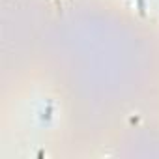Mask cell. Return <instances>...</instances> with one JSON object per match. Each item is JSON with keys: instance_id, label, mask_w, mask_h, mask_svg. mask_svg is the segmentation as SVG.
Returning a JSON list of instances; mask_svg holds the SVG:
<instances>
[]
</instances>
